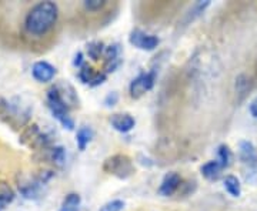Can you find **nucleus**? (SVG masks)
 I'll list each match as a JSON object with an SVG mask.
<instances>
[{"instance_id": "1", "label": "nucleus", "mask_w": 257, "mask_h": 211, "mask_svg": "<svg viewBox=\"0 0 257 211\" xmlns=\"http://www.w3.org/2000/svg\"><path fill=\"white\" fill-rule=\"evenodd\" d=\"M59 20V8L55 2H37L26 12L22 28L25 35L32 39L47 36Z\"/></svg>"}, {"instance_id": "2", "label": "nucleus", "mask_w": 257, "mask_h": 211, "mask_svg": "<svg viewBox=\"0 0 257 211\" xmlns=\"http://www.w3.org/2000/svg\"><path fill=\"white\" fill-rule=\"evenodd\" d=\"M46 103L49 110L52 113V116L63 126L64 129H74V120L72 119V116H70V109H69L67 104L62 100V97H60V94L57 92L55 84L46 92Z\"/></svg>"}, {"instance_id": "3", "label": "nucleus", "mask_w": 257, "mask_h": 211, "mask_svg": "<svg viewBox=\"0 0 257 211\" xmlns=\"http://www.w3.org/2000/svg\"><path fill=\"white\" fill-rule=\"evenodd\" d=\"M103 170L107 174L114 175L117 178H128L130 175L135 173V165L132 158L126 154H113L107 157L103 163Z\"/></svg>"}, {"instance_id": "4", "label": "nucleus", "mask_w": 257, "mask_h": 211, "mask_svg": "<svg viewBox=\"0 0 257 211\" xmlns=\"http://www.w3.org/2000/svg\"><path fill=\"white\" fill-rule=\"evenodd\" d=\"M157 72L156 70H150V72H142L136 76L130 84H128V93L132 99H140L142 96H145L147 92H150L155 87L156 83Z\"/></svg>"}, {"instance_id": "5", "label": "nucleus", "mask_w": 257, "mask_h": 211, "mask_svg": "<svg viewBox=\"0 0 257 211\" xmlns=\"http://www.w3.org/2000/svg\"><path fill=\"white\" fill-rule=\"evenodd\" d=\"M130 45L145 52H152L160 45V39L156 35H149L142 29H133L128 36Z\"/></svg>"}, {"instance_id": "6", "label": "nucleus", "mask_w": 257, "mask_h": 211, "mask_svg": "<svg viewBox=\"0 0 257 211\" xmlns=\"http://www.w3.org/2000/svg\"><path fill=\"white\" fill-rule=\"evenodd\" d=\"M46 184H43L37 177L35 178H23L18 183L19 193L22 194L25 198L28 200H37L42 197L43 193V187Z\"/></svg>"}, {"instance_id": "7", "label": "nucleus", "mask_w": 257, "mask_h": 211, "mask_svg": "<svg viewBox=\"0 0 257 211\" xmlns=\"http://www.w3.org/2000/svg\"><path fill=\"white\" fill-rule=\"evenodd\" d=\"M183 185V178L176 171H170L163 177L160 187H159V194L163 197H170L175 193H177Z\"/></svg>"}, {"instance_id": "8", "label": "nucleus", "mask_w": 257, "mask_h": 211, "mask_svg": "<svg viewBox=\"0 0 257 211\" xmlns=\"http://www.w3.org/2000/svg\"><path fill=\"white\" fill-rule=\"evenodd\" d=\"M32 76L39 83H49L55 79L56 67L52 66L49 62L39 60L32 67Z\"/></svg>"}, {"instance_id": "9", "label": "nucleus", "mask_w": 257, "mask_h": 211, "mask_svg": "<svg viewBox=\"0 0 257 211\" xmlns=\"http://www.w3.org/2000/svg\"><path fill=\"white\" fill-rule=\"evenodd\" d=\"M110 124L111 127L119 133H128L135 129L136 120L128 113H116V114H111Z\"/></svg>"}, {"instance_id": "10", "label": "nucleus", "mask_w": 257, "mask_h": 211, "mask_svg": "<svg viewBox=\"0 0 257 211\" xmlns=\"http://www.w3.org/2000/svg\"><path fill=\"white\" fill-rule=\"evenodd\" d=\"M239 157L243 164L250 168H257V148L251 141H240Z\"/></svg>"}, {"instance_id": "11", "label": "nucleus", "mask_w": 257, "mask_h": 211, "mask_svg": "<svg viewBox=\"0 0 257 211\" xmlns=\"http://www.w3.org/2000/svg\"><path fill=\"white\" fill-rule=\"evenodd\" d=\"M55 86L59 94H60V97H62V100L67 104V107L70 110L79 106V97H77V93H76L72 84H69L67 82H60L56 83Z\"/></svg>"}, {"instance_id": "12", "label": "nucleus", "mask_w": 257, "mask_h": 211, "mask_svg": "<svg viewBox=\"0 0 257 211\" xmlns=\"http://www.w3.org/2000/svg\"><path fill=\"white\" fill-rule=\"evenodd\" d=\"M223 170H224V168L221 167V164L217 160H210V161L204 163V164L200 167L202 175L206 180H209V181H216V180H219L221 173H223Z\"/></svg>"}, {"instance_id": "13", "label": "nucleus", "mask_w": 257, "mask_h": 211, "mask_svg": "<svg viewBox=\"0 0 257 211\" xmlns=\"http://www.w3.org/2000/svg\"><path fill=\"white\" fill-rule=\"evenodd\" d=\"M46 153V158L57 167H63L66 163V150L62 146H52L47 150H43Z\"/></svg>"}, {"instance_id": "14", "label": "nucleus", "mask_w": 257, "mask_h": 211, "mask_svg": "<svg viewBox=\"0 0 257 211\" xmlns=\"http://www.w3.org/2000/svg\"><path fill=\"white\" fill-rule=\"evenodd\" d=\"M93 137H94V131L89 126H82L80 129L77 130V133H76V144L79 147V150L84 151L86 147L90 144Z\"/></svg>"}, {"instance_id": "15", "label": "nucleus", "mask_w": 257, "mask_h": 211, "mask_svg": "<svg viewBox=\"0 0 257 211\" xmlns=\"http://www.w3.org/2000/svg\"><path fill=\"white\" fill-rule=\"evenodd\" d=\"M104 49H106V45L103 42L93 40L86 45V55L92 62H99L104 55Z\"/></svg>"}, {"instance_id": "16", "label": "nucleus", "mask_w": 257, "mask_h": 211, "mask_svg": "<svg viewBox=\"0 0 257 211\" xmlns=\"http://www.w3.org/2000/svg\"><path fill=\"white\" fill-rule=\"evenodd\" d=\"M223 185H224V190L231 197H240V194H241V184H240V180L236 175H226L224 180H223Z\"/></svg>"}, {"instance_id": "17", "label": "nucleus", "mask_w": 257, "mask_h": 211, "mask_svg": "<svg viewBox=\"0 0 257 211\" xmlns=\"http://www.w3.org/2000/svg\"><path fill=\"white\" fill-rule=\"evenodd\" d=\"M82 204V198L77 193H69L62 201L59 211H77Z\"/></svg>"}, {"instance_id": "18", "label": "nucleus", "mask_w": 257, "mask_h": 211, "mask_svg": "<svg viewBox=\"0 0 257 211\" xmlns=\"http://www.w3.org/2000/svg\"><path fill=\"white\" fill-rule=\"evenodd\" d=\"M236 93H237V96L240 97V100L241 99H244V96L250 92V89H251V82H250V77L246 76V74H239L237 77H236Z\"/></svg>"}, {"instance_id": "19", "label": "nucleus", "mask_w": 257, "mask_h": 211, "mask_svg": "<svg viewBox=\"0 0 257 211\" xmlns=\"http://www.w3.org/2000/svg\"><path fill=\"white\" fill-rule=\"evenodd\" d=\"M40 133H42V131H40L37 124H30V126H28L26 129L23 130V133H22V136H20V141H22L23 144L32 146L33 141L39 137Z\"/></svg>"}, {"instance_id": "20", "label": "nucleus", "mask_w": 257, "mask_h": 211, "mask_svg": "<svg viewBox=\"0 0 257 211\" xmlns=\"http://www.w3.org/2000/svg\"><path fill=\"white\" fill-rule=\"evenodd\" d=\"M221 164L223 168H227L231 161H233V153L230 150V147L227 144H220L217 147V158H216Z\"/></svg>"}, {"instance_id": "21", "label": "nucleus", "mask_w": 257, "mask_h": 211, "mask_svg": "<svg viewBox=\"0 0 257 211\" xmlns=\"http://www.w3.org/2000/svg\"><path fill=\"white\" fill-rule=\"evenodd\" d=\"M15 198V193L10 188L9 184L0 183V210H3L8 204L13 201Z\"/></svg>"}, {"instance_id": "22", "label": "nucleus", "mask_w": 257, "mask_h": 211, "mask_svg": "<svg viewBox=\"0 0 257 211\" xmlns=\"http://www.w3.org/2000/svg\"><path fill=\"white\" fill-rule=\"evenodd\" d=\"M103 59H104V63L121 59V47H120L119 43H111L109 46H106Z\"/></svg>"}, {"instance_id": "23", "label": "nucleus", "mask_w": 257, "mask_h": 211, "mask_svg": "<svg viewBox=\"0 0 257 211\" xmlns=\"http://www.w3.org/2000/svg\"><path fill=\"white\" fill-rule=\"evenodd\" d=\"M209 6H210V2H209V0L194 3L192 9H190V12H189V13H187V16H186V18H187V23H189V22H193V20H194L196 18H199L203 12L209 8Z\"/></svg>"}, {"instance_id": "24", "label": "nucleus", "mask_w": 257, "mask_h": 211, "mask_svg": "<svg viewBox=\"0 0 257 211\" xmlns=\"http://www.w3.org/2000/svg\"><path fill=\"white\" fill-rule=\"evenodd\" d=\"M94 74H96V70L93 69L92 66L86 63L83 67L79 69V72H77V77H79V80H80L83 84H89V86H90V83H92Z\"/></svg>"}, {"instance_id": "25", "label": "nucleus", "mask_w": 257, "mask_h": 211, "mask_svg": "<svg viewBox=\"0 0 257 211\" xmlns=\"http://www.w3.org/2000/svg\"><path fill=\"white\" fill-rule=\"evenodd\" d=\"M124 207H126V204L123 200H111V201L103 204L99 211H123Z\"/></svg>"}, {"instance_id": "26", "label": "nucleus", "mask_w": 257, "mask_h": 211, "mask_svg": "<svg viewBox=\"0 0 257 211\" xmlns=\"http://www.w3.org/2000/svg\"><path fill=\"white\" fill-rule=\"evenodd\" d=\"M83 6L89 12H100L106 6V0H84Z\"/></svg>"}, {"instance_id": "27", "label": "nucleus", "mask_w": 257, "mask_h": 211, "mask_svg": "<svg viewBox=\"0 0 257 211\" xmlns=\"http://www.w3.org/2000/svg\"><path fill=\"white\" fill-rule=\"evenodd\" d=\"M103 103H104V106L107 107V109H111V107H114L117 103H119V93L117 92H111L109 93L106 97H104V100H103Z\"/></svg>"}, {"instance_id": "28", "label": "nucleus", "mask_w": 257, "mask_h": 211, "mask_svg": "<svg viewBox=\"0 0 257 211\" xmlns=\"http://www.w3.org/2000/svg\"><path fill=\"white\" fill-rule=\"evenodd\" d=\"M106 79H107V74L104 73L103 70L96 72L94 77H93L92 83H90V87H97V86H100V84H103V83L106 82Z\"/></svg>"}, {"instance_id": "29", "label": "nucleus", "mask_w": 257, "mask_h": 211, "mask_svg": "<svg viewBox=\"0 0 257 211\" xmlns=\"http://www.w3.org/2000/svg\"><path fill=\"white\" fill-rule=\"evenodd\" d=\"M86 65V59H84V53L83 52H77L76 55H74V59H73V66L79 70L80 67Z\"/></svg>"}, {"instance_id": "30", "label": "nucleus", "mask_w": 257, "mask_h": 211, "mask_svg": "<svg viewBox=\"0 0 257 211\" xmlns=\"http://www.w3.org/2000/svg\"><path fill=\"white\" fill-rule=\"evenodd\" d=\"M248 113L251 114V117L257 119V96L253 100L250 101V104H248Z\"/></svg>"}]
</instances>
